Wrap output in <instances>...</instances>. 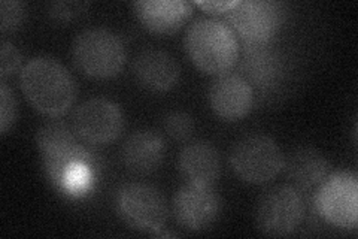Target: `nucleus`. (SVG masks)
I'll use <instances>...</instances> for the list:
<instances>
[{"label":"nucleus","instance_id":"1","mask_svg":"<svg viewBox=\"0 0 358 239\" xmlns=\"http://www.w3.org/2000/svg\"><path fill=\"white\" fill-rule=\"evenodd\" d=\"M20 84L29 104L45 117H62L75 104V78L54 57L38 55L29 60L20 71Z\"/></svg>","mask_w":358,"mask_h":239},{"label":"nucleus","instance_id":"2","mask_svg":"<svg viewBox=\"0 0 358 239\" xmlns=\"http://www.w3.org/2000/svg\"><path fill=\"white\" fill-rule=\"evenodd\" d=\"M184 45L189 60L208 75H226L239 57L236 35L218 20L194 21L187 30Z\"/></svg>","mask_w":358,"mask_h":239},{"label":"nucleus","instance_id":"3","mask_svg":"<svg viewBox=\"0 0 358 239\" xmlns=\"http://www.w3.org/2000/svg\"><path fill=\"white\" fill-rule=\"evenodd\" d=\"M72 60L85 76L109 79L124 69L126 48L117 33L102 27L88 29L75 38Z\"/></svg>","mask_w":358,"mask_h":239},{"label":"nucleus","instance_id":"4","mask_svg":"<svg viewBox=\"0 0 358 239\" xmlns=\"http://www.w3.org/2000/svg\"><path fill=\"white\" fill-rule=\"evenodd\" d=\"M230 165L242 181L248 184H266L284 169L285 158L275 139L262 133L246 135L234 144Z\"/></svg>","mask_w":358,"mask_h":239},{"label":"nucleus","instance_id":"5","mask_svg":"<svg viewBox=\"0 0 358 239\" xmlns=\"http://www.w3.org/2000/svg\"><path fill=\"white\" fill-rule=\"evenodd\" d=\"M120 219L133 231L157 235L167 220V205L162 193L152 186L130 183L122 186L115 198Z\"/></svg>","mask_w":358,"mask_h":239},{"label":"nucleus","instance_id":"6","mask_svg":"<svg viewBox=\"0 0 358 239\" xmlns=\"http://www.w3.org/2000/svg\"><path fill=\"white\" fill-rule=\"evenodd\" d=\"M227 20L246 47H264L281 27L284 11L278 2L238 0V5L227 13Z\"/></svg>","mask_w":358,"mask_h":239},{"label":"nucleus","instance_id":"7","mask_svg":"<svg viewBox=\"0 0 358 239\" xmlns=\"http://www.w3.org/2000/svg\"><path fill=\"white\" fill-rule=\"evenodd\" d=\"M317 210L327 223L355 229L358 221V178L354 172L342 170L324 178L315 198Z\"/></svg>","mask_w":358,"mask_h":239},{"label":"nucleus","instance_id":"8","mask_svg":"<svg viewBox=\"0 0 358 239\" xmlns=\"http://www.w3.org/2000/svg\"><path fill=\"white\" fill-rule=\"evenodd\" d=\"M305 203L291 186H276L260 198L255 211L259 229L267 236H287L303 220Z\"/></svg>","mask_w":358,"mask_h":239},{"label":"nucleus","instance_id":"9","mask_svg":"<svg viewBox=\"0 0 358 239\" xmlns=\"http://www.w3.org/2000/svg\"><path fill=\"white\" fill-rule=\"evenodd\" d=\"M124 114L115 102L103 97L90 99L76 108L72 128L78 138L90 145H108L124 130Z\"/></svg>","mask_w":358,"mask_h":239},{"label":"nucleus","instance_id":"10","mask_svg":"<svg viewBox=\"0 0 358 239\" xmlns=\"http://www.w3.org/2000/svg\"><path fill=\"white\" fill-rule=\"evenodd\" d=\"M78 136L71 128L60 120L45 123L36 133V144L43 156L45 168L52 183L57 181L63 169L78 158L85 157L90 153L78 142Z\"/></svg>","mask_w":358,"mask_h":239},{"label":"nucleus","instance_id":"11","mask_svg":"<svg viewBox=\"0 0 358 239\" xmlns=\"http://www.w3.org/2000/svg\"><path fill=\"white\" fill-rule=\"evenodd\" d=\"M172 210L179 226L187 231L200 232L220 217L221 199L212 187L187 184L175 193Z\"/></svg>","mask_w":358,"mask_h":239},{"label":"nucleus","instance_id":"12","mask_svg":"<svg viewBox=\"0 0 358 239\" xmlns=\"http://www.w3.org/2000/svg\"><path fill=\"white\" fill-rule=\"evenodd\" d=\"M209 104L212 111L222 120H242L254 105L252 87L239 75H221L209 88Z\"/></svg>","mask_w":358,"mask_h":239},{"label":"nucleus","instance_id":"13","mask_svg":"<svg viewBox=\"0 0 358 239\" xmlns=\"http://www.w3.org/2000/svg\"><path fill=\"white\" fill-rule=\"evenodd\" d=\"M141 25L155 35H172L193 14V6L182 0H139L133 4Z\"/></svg>","mask_w":358,"mask_h":239},{"label":"nucleus","instance_id":"14","mask_svg":"<svg viewBox=\"0 0 358 239\" xmlns=\"http://www.w3.org/2000/svg\"><path fill=\"white\" fill-rule=\"evenodd\" d=\"M133 74L138 83L150 92L163 93L172 90L181 76L175 57L162 50H145L133 63Z\"/></svg>","mask_w":358,"mask_h":239},{"label":"nucleus","instance_id":"15","mask_svg":"<svg viewBox=\"0 0 358 239\" xmlns=\"http://www.w3.org/2000/svg\"><path fill=\"white\" fill-rule=\"evenodd\" d=\"M166 144L160 133L138 130L130 135L121 148V161L133 174L148 175L160 168Z\"/></svg>","mask_w":358,"mask_h":239},{"label":"nucleus","instance_id":"16","mask_svg":"<svg viewBox=\"0 0 358 239\" xmlns=\"http://www.w3.org/2000/svg\"><path fill=\"white\" fill-rule=\"evenodd\" d=\"M178 168L188 184L212 187L221 174V158L214 145L193 142L182 148Z\"/></svg>","mask_w":358,"mask_h":239},{"label":"nucleus","instance_id":"17","mask_svg":"<svg viewBox=\"0 0 358 239\" xmlns=\"http://www.w3.org/2000/svg\"><path fill=\"white\" fill-rule=\"evenodd\" d=\"M287 175L301 189H312L326 178L329 163L321 151L312 146H300L287 158Z\"/></svg>","mask_w":358,"mask_h":239},{"label":"nucleus","instance_id":"18","mask_svg":"<svg viewBox=\"0 0 358 239\" xmlns=\"http://www.w3.org/2000/svg\"><path fill=\"white\" fill-rule=\"evenodd\" d=\"M243 72L248 76L250 84L257 87L273 86L281 74V62L275 53L266 50V47H248L243 59Z\"/></svg>","mask_w":358,"mask_h":239},{"label":"nucleus","instance_id":"19","mask_svg":"<svg viewBox=\"0 0 358 239\" xmlns=\"http://www.w3.org/2000/svg\"><path fill=\"white\" fill-rule=\"evenodd\" d=\"M164 130L175 141H187L193 136L194 120L185 111H171L164 117Z\"/></svg>","mask_w":358,"mask_h":239},{"label":"nucleus","instance_id":"20","mask_svg":"<svg viewBox=\"0 0 358 239\" xmlns=\"http://www.w3.org/2000/svg\"><path fill=\"white\" fill-rule=\"evenodd\" d=\"M18 117V104L13 90L6 83L0 84V133L3 136L13 129Z\"/></svg>","mask_w":358,"mask_h":239},{"label":"nucleus","instance_id":"21","mask_svg":"<svg viewBox=\"0 0 358 239\" xmlns=\"http://www.w3.org/2000/svg\"><path fill=\"white\" fill-rule=\"evenodd\" d=\"M0 29L3 33L17 30L26 20V5L18 0H2L0 2Z\"/></svg>","mask_w":358,"mask_h":239},{"label":"nucleus","instance_id":"22","mask_svg":"<svg viewBox=\"0 0 358 239\" xmlns=\"http://www.w3.org/2000/svg\"><path fill=\"white\" fill-rule=\"evenodd\" d=\"M21 63L22 59L18 48L14 43L3 41L2 47H0V76H2V79L18 72Z\"/></svg>","mask_w":358,"mask_h":239},{"label":"nucleus","instance_id":"23","mask_svg":"<svg viewBox=\"0 0 358 239\" xmlns=\"http://www.w3.org/2000/svg\"><path fill=\"white\" fill-rule=\"evenodd\" d=\"M88 6L90 5L84 2H54L50 5L48 11L54 21L69 22L85 14Z\"/></svg>","mask_w":358,"mask_h":239},{"label":"nucleus","instance_id":"24","mask_svg":"<svg viewBox=\"0 0 358 239\" xmlns=\"http://www.w3.org/2000/svg\"><path fill=\"white\" fill-rule=\"evenodd\" d=\"M196 5L210 14H227L231 8L238 5V0H233V2H200V0H197Z\"/></svg>","mask_w":358,"mask_h":239}]
</instances>
